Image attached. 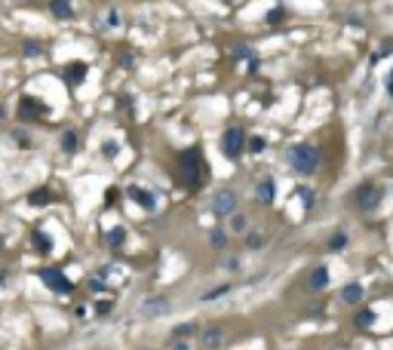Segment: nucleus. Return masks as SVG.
I'll return each mask as SVG.
<instances>
[{
    "mask_svg": "<svg viewBox=\"0 0 393 350\" xmlns=\"http://www.w3.org/2000/svg\"><path fill=\"white\" fill-rule=\"evenodd\" d=\"M178 169H181V181H184V188H200L203 184V157H200V150L191 148V150H181L178 154Z\"/></svg>",
    "mask_w": 393,
    "mask_h": 350,
    "instance_id": "obj_1",
    "label": "nucleus"
},
{
    "mask_svg": "<svg viewBox=\"0 0 393 350\" xmlns=\"http://www.w3.org/2000/svg\"><path fill=\"white\" fill-rule=\"evenodd\" d=\"M289 163H292L295 172L310 175L319 163V154H317V148H310V145H295V148H289Z\"/></svg>",
    "mask_w": 393,
    "mask_h": 350,
    "instance_id": "obj_2",
    "label": "nucleus"
},
{
    "mask_svg": "<svg viewBox=\"0 0 393 350\" xmlns=\"http://www.w3.org/2000/svg\"><path fill=\"white\" fill-rule=\"evenodd\" d=\"M221 148H224V154L230 160H237L243 154V148H246V135H243V129H237V126H230V129L224 132L221 138Z\"/></svg>",
    "mask_w": 393,
    "mask_h": 350,
    "instance_id": "obj_3",
    "label": "nucleus"
},
{
    "mask_svg": "<svg viewBox=\"0 0 393 350\" xmlns=\"http://www.w3.org/2000/svg\"><path fill=\"white\" fill-rule=\"evenodd\" d=\"M40 279H43V283L49 286L52 292H65V295H68V292H74L71 279H68L62 271H55V267H43V271H40Z\"/></svg>",
    "mask_w": 393,
    "mask_h": 350,
    "instance_id": "obj_4",
    "label": "nucleus"
},
{
    "mask_svg": "<svg viewBox=\"0 0 393 350\" xmlns=\"http://www.w3.org/2000/svg\"><path fill=\"white\" fill-rule=\"evenodd\" d=\"M381 197H378V188L375 184H363L360 191H356V209L360 212H372V209H378Z\"/></svg>",
    "mask_w": 393,
    "mask_h": 350,
    "instance_id": "obj_5",
    "label": "nucleus"
},
{
    "mask_svg": "<svg viewBox=\"0 0 393 350\" xmlns=\"http://www.w3.org/2000/svg\"><path fill=\"white\" fill-rule=\"evenodd\" d=\"M237 209V194L234 191H218L212 200V212L215 215H230Z\"/></svg>",
    "mask_w": 393,
    "mask_h": 350,
    "instance_id": "obj_6",
    "label": "nucleus"
},
{
    "mask_svg": "<svg viewBox=\"0 0 393 350\" xmlns=\"http://www.w3.org/2000/svg\"><path fill=\"white\" fill-rule=\"evenodd\" d=\"M169 301L166 298H147V301H142V307H138V313H142V317H160V313H169Z\"/></svg>",
    "mask_w": 393,
    "mask_h": 350,
    "instance_id": "obj_7",
    "label": "nucleus"
},
{
    "mask_svg": "<svg viewBox=\"0 0 393 350\" xmlns=\"http://www.w3.org/2000/svg\"><path fill=\"white\" fill-rule=\"evenodd\" d=\"M129 197H132V200H135L138 206H142V209H147V212H154V209H157L154 194H151V191H145V188H135V184H132V188H129Z\"/></svg>",
    "mask_w": 393,
    "mask_h": 350,
    "instance_id": "obj_8",
    "label": "nucleus"
},
{
    "mask_svg": "<svg viewBox=\"0 0 393 350\" xmlns=\"http://www.w3.org/2000/svg\"><path fill=\"white\" fill-rule=\"evenodd\" d=\"M83 77H86V65L83 62H74V65L65 68V80L71 86H80V83H83Z\"/></svg>",
    "mask_w": 393,
    "mask_h": 350,
    "instance_id": "obj_9",
    "label": "nucleus"
},
{
    "mask_svg": "<svg viewBox=\"0 0 393 350\" xmlns=\"http://www.w3.org/2000/svg\"><path fill=\"white\" fill-rule=\"evenodd\" d=\"M273 194H276V188H273V181H270V178L258 181L255 197H258V203H261V206H270V203H273Z\"/></svg>",
    "mask_w": 393,
    "mask_h": 350,
    "instance_id": "obj_10",
    "label": "nucleus"
},
{
    "mask_svg": "<svg viewBox=\"0 0 393 350\" xmlns=\"http://www.w3.org/2000/svg\"><path fill=\"white\" fill-rule=\"evenodd\" d=\"M341 301H344V304H360V301H363V286L360 283L344 286L341 289Z\"/></svg>",
    "mask_w": 393,
    "mask_h": 350,
    "instance_id": "obj_11",
    "label": "nucleus"
},
{
    "mask_svg": "<svg viewBox=\"0 0 393 350\" xmlns=\"http://www.w3.org/2000/svg\"><path fill=\"white\" fill-rule=\"evenodd\" d=\"M329 286V267H314V274H310V289L319 292V289H326Z\"/></svg>",
    "mask_w": 393,
    "mask_h": 350,
    "instance_id": "obj_12",
    "label": "nucleus"
},
{
    "mask_svg": "<svg viewBox=\"0 0 393 350\" xmlns=\"http://www.w3.org/2000/svg\"><path fill=\"white\" fill-rule=\"evenodd\" d=\"M221 341H224V332L218 329V325H212V329H206V332H203V347L215 350V347H221Z\"/></svg>",
    "mask_w": 393,
    "mask_h": 350,
    "instance_id": "obj_13",
    "label": "nucleus"
},
{
    "mask_svg": "<svg viewBox=\"0 0 393 350\" xmlns=\"http://www.w3.org/2000/svg\"><path fill=\"white\" fill-rule=\"evenodd\" d=\"M37 114H46V108H43V104H34L31 96H25L22 104H19V117H37Z\"/></svg>",
    "mask_w": 393,
    "mask_h": 350,
    "instance_id": "obj_14",
    "label": "nucleus"
},
{
    "mask_svg": "<svg viewBox=\"0 0 393 350\" xmlns=\"http://www.w3.org/2000/svg\"><path fill=\"white\" fill-rule=\"evenodd\" d=\"M49 9H52V16H59V19H71L74 16V9L68 0H49Z\"/></svg>",
    "mask_w": 393,
    "mask_h": 350,
    "instance_id": "obj_15",
    "label": "nucleus"
},
{
    "mask_svg": "<svg viewBox=\"0 0 393 350\" xmlns=\"http://www.w3.org/2000/svg\"><path fill=\"white\" fill-rule=\"evenodd\" d=\"M31 243H34V249H37L40 255H49V252H52V240L46 237V233H34Z\"/></svg>",
    "mask_w": 393,
    "mask_h": 350,
    "instance_id": "obj_16",
    "label": "nucleus"
},
{
    "mask_svg": "<svg viewBox=\"0 0 393 350\" xmlns=\"http://www.w3.org/2000/svg\"><path fill=\"white\" fill-rule=\"evenodd\" d=\"M62 150H65V154H74V150H77V132L74 129L62 132Z\"/></svg>",
    "mask_w": 393,
    "mask_h": 350,
    "instance_id": "obj_17",
    "label": "nucleus"
},
{
    "mask_svg": "<svg viewBox=\"0 0 393 350\" xmlns=\"http://www.w3.org/2000/svg\"><path fill=\"white\" fill-rule=\"evenodd\" d=\"M375 325V310H360L356 313V329H372Z\"/></svg>",
    "mask_w": 393,
    "mask_h": 350,
    "instance_id": "obj_18",
    "label": "nucleus"
},
{
    "mask_svg": "<svg viewBox=\"0 0 393 350\" xmlns=\"http://www.w3.org/2000/svg\"><path fill=\"white\" fill-rule=\"evenodd\" d=\"M49 200H52V197H49V191H43V188H40V191H34V194L28 197V203H31V206H46Z\"/></svg>",
    "mask_w": 393,
    "mask_h": 350,
    "instance_id": "obj_19",
    "label": "nucleus"
},
{
    "mask_svg": "<svg viewBox=\"0 0 393 350\" xmlns=\"http://www.w3.org/2000/svg\"><path fill=\"white\" fill-rule=\"evenodd\" d=\"M344 246H347V233H335L329 240V252H341Z\"/></svg>",
    "mask_w": 393,
    "mask_h": 350,
    "instance_id": "obj_20",
    "label": "nucleus"
},
{
    "mask_svg": "<svg viewBox=\"0 0 393 350\" xmlns=\"http://www.w3.org/2000/svg\"><path fill=\"white\" fill-rule=\"evenodd\" d=\"M196 332V323H181V325H175V329H172V335L175 338H188V335H194Z\"/></svg>",
    "mask_w": 393,
    "mask_h": 350,
    "instance_id": "obj_21",
    "label": "nucleus"
},
{
    "mask_svg": "<svg viewBox=\"0 0 393 350\" xmlns=\"http://www.w3.org/2000/svg\"><path fill=\"white\" fill-rule=\"evenodd\" d=\"M230 230H234V233H246V215H234V218H230Z\"/></svg>",
    "mask_w": 393,
    "mask_h": 350,
    "instance_id": "obj_22",
    "label": "nucleus"
},
{
    "mask_svg": "<svg viewBox=\"0 0 393 350\" xmlns=\"http://www.w3.org/2000/svg\"><path fill=\"white\" fill-rule=\"evenodd\" d=\"M227 292H230V286H218V289H209V292H206V295H203V301H215V298L227 295Z\"/></svg>",
    "mask_w": 393,
    "mask_h": 350,
    "instance_id": "obj_23",
    "label": "nucleus"
},
{
    "mask_svg": "<svg viewBox=\"0 0 393 350\" xmlns=\"http://www.w3.org/2000/svg\"><path fill=\"white\" fill-rule=\"evenodd\" d=\"M43 52V46L40 43H34V40H28L25 43V58H34V55H40Z\"/></svg>",
    "mask_w": 393,
    "mask_h": 350,
    "instance_id": "obj_24",
    "label": "nucleus"
},
{
    "mask_svg": "<svg viewBox=\"0 0 393 350\" xmlns=\"http://www.w3.org/2000/svg\"><path fill=\"white\" fill-rule=\"evenodd\" d=\"M209 240H212V246H215V249H224L227 233H221V230H212V237H209Z\"/></svg>",
    "mask_w": 393,
    "mask_h": 350,
    "instance_id": "obj_25",
    "label": "nucleus"
},
{
    "mask_svg": "<svg viewBox=\"0 0 393 350\" xmlns=\"http://www.w3.org/2000/svg\"><path fill=\"white\" fill-rule=\"evenodd\" d=\"M246 246H249V249H261V246H264V237H261V233H249V237H246Z\"/></svg>",
    "mask_w": 393,
    "mask_h": 350,
    "instance_id": "obj_26",
    "label": "nucleus"
},
{
    "mask_svg": "<svg viewBox=\"0 0 393 350\" xmlns=\"http://www.w3.org/2000/svg\"><path fill=\"white\" fill-rule=\"evenodd\" d=\"M249 150H252V154H261V150H264V138L261 135H252L249 138Z\"/></svg>",
    "mask_w": 393,
    "mask_h": 350,
    "instance_id": "obj_27",
    "label": "nucleus"
},
{
    "mask_svg": "<svg viewBox=\"0 0 393 350\" xmlns=\"http://www.w3.org/2000/svg\"><path fill=\"white\" fill-rule=\"evenodd\" d=\"M123 240H126V233H123V227H114V230H111V246H120Z\"/></svg>",
    "mask_w": 393,
    "mask_h": 350,
    "instance_id": "obj_28",
    "label": "nucleus"
},
{
    "mask_svg": "<svg viewBox=\"0 0 393 350\" xmlns=\"http://www.w3.org/2000/svg\"><path fill=\"white\" fill-rule=\"evenodd\" d=\"M298 194H301V200H304V206H307V209L314 206V191H307V188H301V191H298Z\"/></svg>",
    "mask_w": 393,
    "mask_h": 350,
    "instance_id": "obj_29",
    "label": "nucleus"
},
{
    "mask_svg": "<svg viewBox=\"0 0 393 350\" xmlns=\"http://www.w3.org/2000/svg\"><path fill=\"white\" fill-rule=\"evenodd\" d=\"M105 157H108V160H111V157H117V145H114V142H108V145H105Z\"/></svg>",
    "mask_w": 393,
    "mask_h": 350,
    "instance_id": "obj_30",
    "label": "nucleus"
},
{
    "mask_svg": "<svg viewBox=\"0 0 393 350\" xmlns=\"http://www.w3.org/2000/svg\"><path fill=\"white\" fill-rule=\"evenodd\" d=\"M169 350H191V344H188V341H172Z\"/></svg>",
    "mask_w": 393,
    "mask_h": 350,
    "instance_id": "obj_31",
    "label": "nucleus"
},
{
    "mask_svg": "<svg viewBox=\"0 0 393 350\" xmlns=\"http://www.w3.org/2000/svg\"><path fill=\"white\" fill-rule=\"evenodd\" d=\"M387 96H393V71H390V77H387Z\"/></svg>",
    "mask_w": 393,
    "mask_h": 350,
    "instance_id": "obj_32",
    "label": "nucleus"
},
{
    "mask_svg": "<svg viewBox=\"0 0 393 350\" xmlns=\"http://www.w3.org/2000/svg\"><path fill=\"white\" fill-rule=\"evenodd\" d=\"M338 350H344V347H338Z\"/></svg>",
    "mask_w": 393,
    "mask_h": 350,
    "instance_id": "obj_33",
    "label": "nucleus"
}]
</instances>
